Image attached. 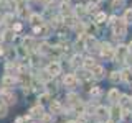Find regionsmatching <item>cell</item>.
Masks as SVG:
<instances>
[{
  "label": "cell",
  "mask_w": 132,
  "mask_h": 123,
  "mask_svg": "<svg viewBox=\"0 0 132 123\" xmlns=\"http://www.w3.org/2000/svg\"><path fill=\"white\" fill-rule=\"evenodd\" d=\"M127 31V23L124 22V20H117V22L114 23V35L116 36H124Z\"/></svg>",
  "instance_id": "obj_1"
},
{
  "label": "cell",
  "mask_w": 132,
  "mask_h": 123,
  "mask_svg": "<svg viewBox=\"0 0 132 123\" xmlns=\"http://www.w3.org/2000/svg\"><path fill=\"white\" fill-rule=\"evenodd\" d=\"M109 112H111L109 117L112 118V121H117V120H121V118H122V115H121L122 113V107L121 105H114Z\"/></svg>",
  "instance_id": "obj_2"
},
{
  "label": "cell",
  "mask_w": 132,
  "mask_h": 123,
  "mask_svg": "<svg viewBox=\"0 0 132 123\" xmlns=\"http://www.w3.org/2000/svg\"><path fill=\"white\" fill-rule=\"evenodd\" d=\"M46 72H48L51 77L58 76V74L61 72V66H60V63H50L48 67H46Z\"/></svg>",
  "instance_id": "obj_3"
},
{
  "label": "cell",
  "mask_w": 132,
  "mask_h": 123,
  "mask_svg": "<svg viewBox=\"0 0 132 123\" xmlns=\"http://www.w3.org/2000/svg\"><path fill=\"white\" fill-rule=\"evenodd\" d=\"M63 82H64L66 87L73 89V87H76V84H78V77H76V76H73V74H66Z\"/></svg>",
  "instance_id": "obj_4"
},
{
  "label": "cell",
  "mask_w": 132,
  "mask_h": 123,
  "mask_svg": "<svg viewBox=\"0 0 132 123\" xmlns=\"http://www.w3.org/2000/svg\"><path fill=\"white\" fill-rule=\"evenodd\" d=\"M96 115L101 118V120H106V118H109V108H106V107H97Z\"/></svg>",
  "instance_id": "obj_5"
},
{
  "label": "cell",
  "mask_w": 132,
  "mask_h": 123,
  "mask_svg": "<svg viewBox=\"0 0 132 123\" xmlns=\"http://www.w3.org/2000/svg\"><path fill=\"white\" fill-rule=\"evenodd\" d=\"M91 76L96 77V79H101V77L104 76V69H102V66H94V67L91 69Z\"/></svg>",
  "instance_id": "obj_6"
},
{
  "label": "cell",
  "mask_w": 132,
  "mask_h": 123,
  "mask_svg": "<svg viewBox=\"0 0 132 123\" xmlns=\"http://www.w3.org/2000/svg\"><path fill=\"white\" fill-rule=\"evenodd\" d=\"M35 31L38 33L40 36H48V33H50V26H48V25H40V26H36V28H35Z\"/></svg>",
  "instance_id": "obj_7"
},
{
  "label": "cell",
  "mask_w": 132,
  "mask_h": 123,
  "mask_svg": "<svg viewBox=\"0 0 132 123\" xmlns=\"http://www.w3.org/2000/svg\"><path fill=\"white\" fill-rule=\"evenodd\" d=\"M119 97H121V95H119V90H117V89H111V90H109V94H107V98H109L112 104L119 100Z\"/></svg>",
  "instance_id": "obj_8"
},
{
  "label": "cell",
  "mask_w": 132,
  "mask_h": 123,
  "mask_svg": "<svg viewBox=\"0 0 132 123\" xmlns=\"http://www.w3.org/2000/svg\"><path fill=\"white\" fill-rule=\"evenodd\" d=\"M30 23L35 25V26H38V25H43V18H41L40 15L33 13V15H30Z\"/></svg>",
  "instance_id": "obj_9"
},
{
  "label": "cell",
  "mask_w": 132,
  "mask_h": 123,
  "mask_svg": "<svg viewBox=\"0 0 132 123\" xmlns=\"http://www.w3.org/2000/svg\"><path fill=\"white\" fill-rule=\"evenodd\" d=\"M126 54H127L126 46H119L117 49H116V57H117V59H124V57H126Z\"/></svg>",
  "instance_id": "obj_10"
},
{
  "label": "cell",
  "mask_w": 132,
  "mask_h": 123,
  "mask_svg": "<svg viewBox=\"0 0 132 123\" xmlns=\"http://www.w3.org/2000/svg\"><path fill=\"white\" fill-rule=\"evenodd\" d=\"M50 110H51V113H60L61 112V105L58 100H53L51 104H50Z\"/></svg>",
  "instance_id": "obj_11"
},
{
  "label": "cell",
  "mask_w": 132,
  "mask_h": 123,
  "mask_svg": "<svg viewBox=\"0 0 132 123\" xmlns=\"http://www.w3.org/2000/svg\"><path fill=\"white\" fill-rule=\"evenodd\" d=\"M2 84H3V87H12V85L15 84V79L12 76H5L2 79Z\"/></svg>",
  "instance_id": "obj_12"
},
{
  "label": "cell",
  "mask_w": 132,
  "mask_h": 123,
  "mask_svg": "<svg viewBox=\"0 0 132 123\" xmlns=\"http://www.w3.org/2000/svg\"><path fill=\"white\" fill-rule=\"evenodd\" d=\"M101 54L104 56V57H112V49H111L109 44H104V46H102V49H101Z\"/></svg>",
  "instance_id": "obj_13"
},
{
  "label": "cell",
  "mask_w": 132,
  "mask_h": 123,
  "mask_svg": "<svg viewBox=\"0 0 132 123\" xmlns=\"http://www.w3.org/2000/svg\"><path fill=\"white\" fill-rule=\"evenodd\" d=\"M121 79H122V72H117V71L111 72V80L112 82H119Z\"/></svg>",
  "instance_id": "obj_14"
},
{
  "label": "cell",
  "mask_w": 132,
  "mask_h": 123,
  "mask_svg": "<svg viewBox=\"0 0 132 123\" xmlns=\"http://www.w3.org/2000/svg\"><path fill=\"white\" fill-rule=\"evenodd\" d=\"M130 104V98H129V95H121V100H119V105L121 107H127Z\"/></svg>",
  "instance_id": "obj_15"
},
{
  "label": "cell",
  "mask_w": 132,
  "mask_h": 123,
  "mask_svg": "<svg viewBox=\"0 0 132 123\" xmlns=\"http://www.w3.org/2000/svg\"><path fill=\"white\" fill-rule=\"evenodd\" d=\"M89 77H91V74L88 72V71H78V79H81V80H88L89 79Z\"/></svg>",
  "instance_id": "obj_16"
},
{
  "label": "cell",
  "mask_w": 132,
  "mask_h": 123,
  "mask_svg": "<svg viewBox=\"0 0 132 123\" xmlns=\"http://www.w3.org/2000/svg\"><path fill=\"white\" fill-rule=\"evenodd\" d=\"M31 115L33 117H43V110H41V107H35V108H31Z\"/></svg>",
  "instance_id": "obj_17"
},
{
  "label": "cell",
  "mask_w": 132,
  "mask_h": 123,
  "mask_svg": "<svg viewBox=\"0 0 132 123\" xmlns=\"http://www.w3.org/2000/svg\"><path fill=\"white\" fill-rule=\"evenodd\" d=\"M3 98H5L7 104H13V102H15V95H12V94H8V92L3 94Z\"/></svg>",
  "instance_id": "obj_18"
},
{
  "label": "cell",
  "mask_w": 132,
  "mask_h": 123,
  "mask_svg": "<svg viewBox=\"0 0 132 123\" xmlns=\"http://www.w3.org/2000/svg\"><path fill=\"white\" fill-rule=\"evenodd\" d=\"M124 22L126 23H132V10H127L124 15Z\"/></svg>",
  "instance_id": "obj_19"
},
{
  "label": "cell",
  "mask_w": 132,
  "mask_h": 123,
  "mask_svg": "<svg viewBox=\"0 0 132 123\" xmlns=\"http://www.w3.org/2000/svg\"><path fill=\"white\" fill-rule=\"evenodd\" d=\"M84 66H86L88 69H93L94 66H96V64H94V59H91V57H88V59H84Z\"/></svg>",
  "instance_id": "obj_20"
},
{
  "label": "cell",
  "mask_w": 132,
  "mask_h": 123,
  "mask_svg": "<svg viewBox=\"0 0 132 123\" xmlns=\"http://www.w3.org/2000/svg\"><path fill=\"white\" fill-rule=\"evenodd\" d=\"M94 20H96V23H102V22L106 20V15L102 13V12H99V13L96 15V18H94Z\"/></svg>",
  "instance_id": "obj_21"
},
{
  "label": "cell",
  "mask_w": 132,
  "mask_h": 123,
  "mask_svg": "<svg viewBox=\"0 0 132 123\" xmlns=\"http://www.w3.org/2000/svg\"><path fill=\"white\" fill-rule=\"evenodd\" d=\"M86 13V7L84 5H78L76 7V15H84Z\"/></svg>",
  "instance_id": "obj_22"
},
{
  "label": "cell",
  "mask_w": 132,
  "mask_h": 123,
  "mask_svg": "<svg viewBox=\"0 0 132 123\" xmlns=\"http://www.w3.org/2000/svg\"><path fill=\"white\" fill-rule=\"evenodd\" d=\"M38 51L40 53H48L50 51V46H48L46 43H43V44H40V49H38Z\"/></svg>",
  "instance_id": "obj_23"
},
{
  "label": "cell",
  "mask_w": 132,
  "mask_h": 123,
  "mask_svg": "<svg viewBox=\"0 0 132 123\" xmlns=\"http://www.w3.org/2000/svg\"><path fill=\"white\" fill-rule=\"evenodd\" d=\"M68 98H69V102H73V104H74V102H78V100H79V97H78L76 94H69V95H68Z\"/></svg>",
  "instance_id": "obj_24"
},
{
  "label": "cell",
  "mask_w": 132,
  "mask_h": 123,
  "mask_svg": "<svg viewBox=\"0 0 132 123\" xmlns=\"http://www.w3.org/2000/svg\"><path fill=\"white\" fill-rule=\"evenodd\" d=\"M5 115H7V107L5 105H0V118L5 117Z\"/></svg>",
  "instance_id": "obj_25"
},
{
  "label": "cell",
  "mask_w": 132,
  "mask_h": 123,
  "mask_svg": "<svg viewBox=\"0 0 132 123\" xmlns=\"http://www.w3.org/2000/svg\"><path fill=\"white\" fill-rule=\"evenodd\" d=\"M97 94H99V89H97V87L91 89V95H97Z\"/></svg>",
  "instance_id": "obj_26"
},
{
  "label": "cell",
  "mask_w": 132,
  "mask_h": 123,
  "mask_svg": "<svg viewBox=\"0 0 132 123\" xmlns=\"http://www.w3.org/2000/svg\"><path fill=\"white\" fill-rule=\"evenodd\" d=\"M43 121L45 123H50V121H51V117H50V115H45V117H43Z\"/></svg>",
  "instance_id": "obj_27"
},
{
  "label": "cell",
  "mask_w": 132,
  "mask_h": 123,
  "mask_svg": "<svg viewBox=\"0 0 132 123\" xmlns=\"http://www.w3.org/2000/svg\"><path fill=\"white\" fill-rule=\"evenodd\" d=\"M48 98H50V95H48V94H45V95H41V102H46Z\"/></svg>",
  "instance_id": "obj_28"
},
{
  "label": "cell",
  "mask_w": 132,
  "mask_h": 123,
  "mask_svg": "<svg viewBox=\"0 0 132 123\" xmlns=\"http://www.w3.org/2000/svg\"><path fill=\"white\" fill-rule=\"evenodd\" d=\"M2 41H3V36H2V33H0V43H2Z\"/></svg>",
  "instance_id": "obj_29"
},
{
  "label": "cell",
  "mask_w": 132,
  "mask_h": 123,
  "mask_svg": "<svg viewBox=\"0 0 132 123\" xmlns=\"http://www.w3.org/2000/svg\"><path fill=\"white\" fill-rule=\"evenodd\" d=\"M68 123H79V121H68Z\"/></svg>",
  "instance_id": "obj_30"
}]
</instances>
